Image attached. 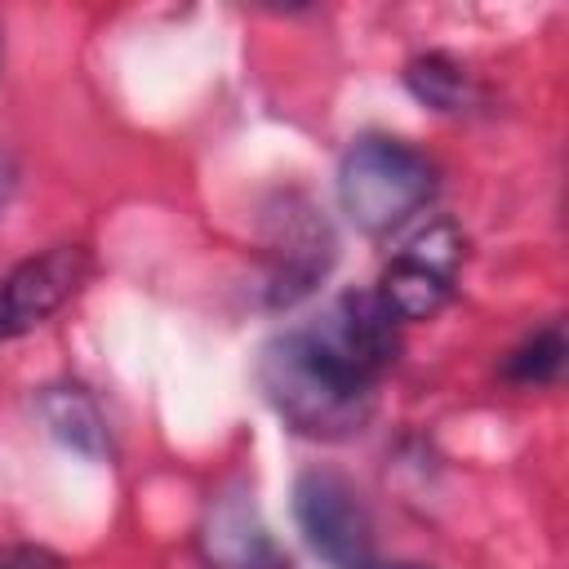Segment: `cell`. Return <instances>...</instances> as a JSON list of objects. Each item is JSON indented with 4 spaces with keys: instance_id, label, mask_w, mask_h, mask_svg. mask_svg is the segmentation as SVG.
Wrapping results in <instances>:
<instances>
[{
    "instance_id": "obj_1",
    "label": "cell",
    "mask_w": 569,
    "mask_h": 569,
    "mask_svg": "<svg viewBox=\"0 0 569 569\" xmlns=\"http://www.w3.org/2000/svg\"><path fill=\"white\" fill-rule=\"evenodd\" d=\"M258 382L271 400V409L311 440H342L365 427L373 409V391L342 378L333 365H325L302 329L280 333L258 356Z\"/></svg>"
},
{
    "instance_id": "obj_2",
    "label": "cell",
    "mask_w": 569,
    "mask_h": 569,
    "mask_svg": "<svg viewBox=\"0 0 569 569\" xmlns=\"http://www.w3.org/2000/svg\"><path fill=\"white\" fill-rule=\"evenodd\" d=\"M431 191H436V164L400 138H382V133L356 138L338 164V204L369 236L400 227L409 213H418L431 200Z\"/></svg>"
},
{
    "instance_id": "obj_3",
    "label": "cell",
    "mask_w": 569,
    "mask_h": 569,
    "mask_svg": "<svg viewBox=\"0 0 569 569\" xmlns=\"http://www.w3.org/2000/svg\"><path fill=\"white\" fill-rule=\"evenodd\" d=\"M400 320L387 311V302L365 289V293H342L333 298L307 329L302 338L311 342V351L333 365L342 378L360 382V387H378V378L396 365L400 351Z\"/></svg>"
},
{
    "instance_id": "obj_4",
    "label": "cell",
    "mask_w": 569,
    "mask_h": 569,
    "mask_svg": "<svg viewBox=\"0 0 569 569\" xmlns=\"http://www.w3.org/2000/svg\"><path fill=\"white\" fill-rule=\"evenodd\" d=\"M293 516L311 551L333 569H373V520L360 489L329 471L311 467L293 485Z\"/></svg>"
},
{
    "instance_id": "obj_5",
    "label": "cell",
    "mask_w": 569,
    "mask_h": 569,
    "mask_svg": "<svg viewBox=\"0 0 569 569\" xmlns=\"http://www.w3.org/2000/svg\"><path fill=\"white\" fill-rule=\"evenodd\" d=\"M462 262V236L449 222L427 227L422 236H413L387 267L378 280V298L387 302V311L396 320H422L436 316L449 293H453V276Z\"/></svg>"
},
{
    "instance_id": "obj_6",
    "label": "cell",
    "mask_w": 569,
    "mask_h": 569,
    "mask_svg": "<svg viewBox=\"0 0 569 569\" xmlns=\"http://www.w3.org/2000/svg\"><path fill=\"white\" fill-rule=\"evenodd\" d=\"M89 276L84 244H53L44 253L22 258L13 271L0 276V342L31 333L44 325Z\"/></svg>"
},
{
    "instance_id": "obj_7",
    "label": "cell",
    "mask_w": 569,
    "mask_h": 569,
    "mask_svg": "<svg viewBox=\"0 0 569 569\" xmlns=\"http://www.w3.org/2000/svg\"><path fill=\"white\" fill-rule=\"evenodd\" d=\"M200 556L209 569H284V556L249 489H222L209 502L200 525Z\"/></svg>"
},
{
    "instance_id": "obj_8",
    "label": "cell",
    "mask_w": 569,
    "mask_h": 569,
    "mask_svg": "<svg viewBox=\"0 0 569 569\" xmlns=\"http://www.w3.org/2000/svg\"><path fill=\"white\" fill-rule=\"evenodd\" d=\"M333 262V240H329V227L311 213V209H298L280 218V231H276V249H271V302H293L302 298Z\"/></svg>"
},
{
    "instance_id": "obj_9",
    "label": "cell",
    "mask_w": 569,
    "mask_h": 569,
    "mask_svg": "<svg viewBox=\"0 0 569 569\" xmlns=\"http://www.w3.org/2000/svg\"><path fill=\"white\" fill-rule=\"evenodd\" d=\"M40 418L49 422V431L67 449H76L84 458H107V449H111L107 445V422H102L98 400L84 387H76V382L44 387L40 391Z\"/></svg>"
},
{
    "instance_id": "obj_10",
    "label": "cell",
    "mask_w": 569,
    "mask_h": 569,
    "mask_svg": "<svg viewBox=\"0 0 569 569\" xmlns=\"http://www.w3.org/2000/svg\"><path fill=\"white\" fill-rule=\"evenodd\" d=\"M560 365H565V333L560 325H547L538 333H529L502 365V373L520 387H542V382H556L560 378Z\"/></svg>"
},
{
    "instance_id": "obj_11",
    "label": "cell",
    "mask_w": 569,
    "mask_h": 569,
    "mask_svg": "<svg viewBox=\"0 0 569 569\" xmlns=\"http://www.w3.org/2000/svg\"><path fill=\"white\" fill-rule=\"evenodd\" d=\"M405 80H409V89H413L422 102H431V107H440V111H458L462 98H467V71H462L458 62L440 58V53L418 58V62L405 71Z\"/></svg>"
},
{
    "instance_id": "obj_12",
    "label": "cell",
    "mask_w": 569,
    "mask_h": 569,
    "mask_svg": "<svg viewBox=\"0 0 569 569\" xmlns=\"http://www.w3.org/2000/svg\"><path fill=\"white\" fill-rule=\"evenodd\" d=\"M0 569H62V560L44 547L13 542V547H0Z\"/></svg>"
},
{
    "instance_id": "obj_13",
    "label": "cell",
    "mask_w": 569,
    "mask_h": 569,
    "mask_svg": "<svg viewBox=\"0 0 569 569\" xmlns=\"http://www.w3.org/2000/svg\"><path fill=\"white\" fill-rule=\"evenodd\" d=\"M13 191H18V156H13V151L0 142V213L9 209Z\"/></svg>"
},
{
    "instance_id": "obj_14",
    "label": "cell",
    "mask_w": 569,
    "mask_h": 569,
    "mask_svg": "<svg viewBox=\"0 0 569 569\" xmlns=\"http://www.w3.org/2000/svg\"><path fill=\"white\" fill-rule=\"evenodd\" d=\"M378 569V565H373ZM382 569H427V565H382Z\"/></svg>"
},
{
    "instance_id": "obj_15",
    "label": "cell",
    "mask_w": 569,
    "mask_h": 569,
    "mask_svg": "<svg viewBox=\"0 0 569 569\" xmlns=\"http://www.w3.org/2000/svg\"><path fill=\"white\" fill-rule=\"evenodd\" d=\"M0 62H4V36H0Z\"/></svg>"
}]
</instances>
